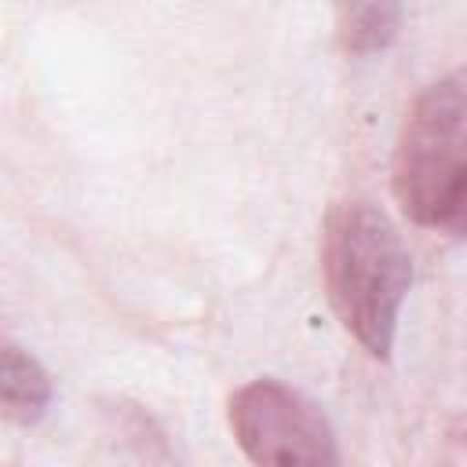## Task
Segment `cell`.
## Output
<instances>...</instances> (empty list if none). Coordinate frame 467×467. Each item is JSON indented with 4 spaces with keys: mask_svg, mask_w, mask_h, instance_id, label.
I'll return each mask as SVG.
<instances>
[{
    "mask_svg": "<svg viewBox=\"0 0 467 467\" xmlns=\"http://www.w3.org/2000/svg\"><path fill=\"white\" fill-rule=\"evenodd\" d=\"M321 270L339 325L372 358H390L412 285V259L398 226L368 201L336 204L325 223Z\"/></svg>",
    "mask_w": 467,
    "mask_h": 467,
    "instance_id": "6da1fadb",
    "label": "cell"
},
{
    "mask_svg": "<svg viewBox=\"0 0 467 467\" xmlns=\"http://www.w3.org/2000/svg\"><path fill=\"white\" fill-rule=\"evenodd\" d=\"M390 186L412 223L438 230L467 186V69L445 73L412 102L394 146Z\"/></svg>",
    "mask_w": 467,
    "mask_h": 467,
    "instance_id": "7a4b0ae2",
    "label": "cell"
},
{
    "mask_svg": "<svg viewBox=\"0 0 467 467\" xmlns=\"http://www.w3.org/2000/svg\"><path fill=\"white\" fill-rule=\"evenodd\" d=\"M230 431L252 463H336V434L325 412L277 379H252L230 398Z\"/></svg>",
    "mask_w": 467,
    "mask_h": 467,
    "instance_id": "3957f363",
    "label": "cell"
},
{
    "mask_svg": "<svg viewBox=\"0 0 467 467\" xmlns=\"http://www.w3.org/2000/svg\"><path fill=\"white\" fill-rule=\"evenodd\" d=\"M0 405L7 420L26 427L36 423L51 405V376L33 354H26L15 343H4L0 358Z\"/></svg>",
    "mask_w": 467,
    "mask_h": 467,
    "instance_id": "277c9868",
    "label": "cell"
},
{
    "mask_svg": "<svg viewBox=\"0 0 467 467\" xmlns=\"http://www.w3.org/2000/svg\"><path fill=\"white\" fill-rule=\"evenodd\" d=\"M401 29V0H339V44L347 55H376Z\"/></svg>",
    "mask_w": 467,
    "mask_h": 467,
    "instance_id": "5b68a950",
    "label": "cell"
},
{
    "mask_svg": "<svg viewBox=\"0 0 467 467\" xmlns=\"http://www.w3.org/2000/svg\"><path fill=\"white\" fill-rule=\"evenodd\" d=\"M438 230H445V234H452V237H467V186L452 197V204L445 208Z\"/></svg>",
    "mask_w": 467,
    "mask_h": 467,
    "instance_id": "8992f818",
    "label": "cell"
}]
</instances>
